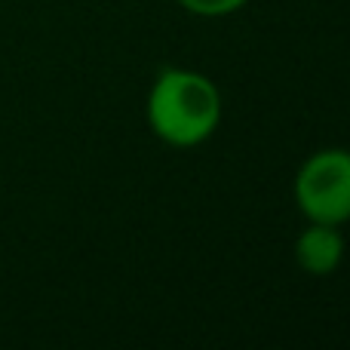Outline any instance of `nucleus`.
<instances>
[{"label": "nucleus", "instance_id": "obj_3", "mask_svg": "<svg viewBox=\"0 0 350 350\" xmlns=\"http://www.w3.org/2000/svg\"><path fill=\"white\" fill-rule=\"evenodd\" d=\"M295 261L310 277H329L345 261V237L335 224L310 221L295 240Z\"/></svg>", "mask_w": 350, "mask_h": 350}, {"label": "nucleus", "instance_id": "obj_1", "mask_svg": "<svg viewBox=\"0 0 350 350\" xmlns=\"http://www.w3.org/2000/svg\"><path fill=\"white\" fill-rule=\"evenodd\" d=\"M145 117L160 142L197 148L209 142L221 123V92L206 74L170 65L148 90Z\"/></svg>", "mask_w": 350, "mask_h": 350}, {"label": "nucleus", "instance_id": "obj_4", "mask_svg": "<svg viewBox=\"0 0 350 350\" xmlns=\"http://www.w3.org/2000/svg\"><path fill=\"white\" fill-rule=\"evenodd\" d=\"M249 0H178V6L191 16L200 18H224V16H234L237 10H243Z\"/></svg>", "mask_w": 350, "mask_h": 350}, {"label": "nucleus", "instance_id": "obj_2", "mask_svg": "<svg viewBox=\"0 0 350 350\" xmlns=\"http://www.w3.org/2000/svg\"><path fill=\"white\" fill-rule=\"evenodd\" d=\"M295 206L308 221L335 224L350 221V151L323 148L310 154L295 172Z\"/></svg>", "mask_w": 350, "mask_h": 350}]
</instances>
